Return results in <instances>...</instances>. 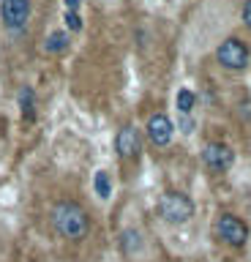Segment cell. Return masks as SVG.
I'll return each mask as SVG.
<instances>
[{
  "mask_svg": "<svg viewBox=\"0 0 251 262\" xmlns=\"http://www.w3.org/2000/svg\"><path fill=\"white\" fill-rule=\"evenodd\" d=\"M50 219H52V227L58 229L63 237H69V241H82V237H87V232H90V216H87V210L74 200L55 202L52 210H50Z\"/></svg>",
  "mask_w": 251,
  "mask_h": 262,
  "instance_id": "6da1fadb",
  "label": "cell"
},
{
  "mask_svg": "<svg viewBox=\"0 0 251 262\" xmlns=\"http://www.w3.org/2000/svg\"><path fill=\"white\" fill-rule=\"evenodd\" d=\"M158 216L167 221V224H186L194 216V202L189 194L183 191H164L158 200Z\"/></svg>",
  "mask_w": 251,
  "mask_h": 262,
  "instance_id": "7a4b0ae2",
  "label": "cell"
},
{
  "mask_svg": "<svg viewBox=\"0 0 251 262\" xmlns=\"http://www.w3.org/2000/svg\"><path fill=\"white\" fill-rule=\"evenodd\" d=\"M216 60L226 71H243L251 60V52H248L246 41H240L238 36H230V38H224L221 44H218Z\"/></svg>",
  "mask_w": 251,
  "mask_h": 262,
  "instance_id": "3957f363",
  "label": "cell"
},
{
  "mask_svg": "<svg viewBox=\"0 0 251 262\" xmlns=\"http://www.w3.org/2000/svg\"><path fill=\"white\" fill-rule=\"evenodd\" d=\"M216 235L218 241L232 246V249H243L248 241V224L240 216H235V213H221L216 219Z\"/></svg>",
  "mask_w": 251,
  "mask_h": 262,
  "instance_id": "277c9868",
  "label": "cell"
},
{
  "mask_svg": "<svg viewBox=\"0 0 251 262\" xmlns=\"http://www.w3.org/2000/svg\"><path fill=\"white\" fill-rule=\"evenodd\" d=\"M0 16L6 30L22 33L30 19V0H0Z\"/></svg>",
  "mask_w": 251,
  "mask_h": 262,
  "instance_id": "5b68a950",
  "label": "cell"
},
{
  "mask_svg": "<svg viewBox=\"0 0 251 262\" xmlns=\"http://www.w3.org/2000/svg\"><path fill=\"white\" fill-rule=\"evenodd\" d=\"M202 161H205V167L213 169V172H226V169H232V164H235V150L224 142H208L202 147Z\"/></svg>",
  "mask_w": 251,
  "mask_h": 262,
  "instance_id": "8992f818",
  "label": "cell"
},
{
  "mask_svg": "<svg viewBox=\"0 0 251 262\" xmlns=\"http://www.w3.org/2000/svg\"><path fill=\"white\" fill-rule=\"evenodd\" d=\"M175 137V123L169 120V115L164 112H156L148 118V139L156 147H167L169 142H172Z\"/></svg>",
  "mask_w": 251,
  "mask_h": 262,
  "instance_id": "52a82bcc",
  "label": "cell"
},
{
  "mask_svg": "<svg viewBox=\"0 0 251 262\" xmlns=\"http://www.w3.org/2000/svg\"><path fill=\"white\" fill-rule=\"evenodd\" d=\"M115 150L120 159H136L140 156V131L134 126H123L115 137Z\"/></svg>",
  "mask_w": 251,
  "mask_h": 262,
  "instance_id": "ba28073f",
  "label": "cell"
},
{
  "mask_svg": "<svg viewBox=\"0 0 251 262\" xmlns=\"http://www.w3.org/2000/svg\"><path fill=\"white\" fill-rule=\"evenodd\" d=\"M69 44H71V36H69V33L55 30V33H50V36H47V41H44V52H47V55H63V52L69 49Z\"/></svg>",
  "mask_w": 251,
  "mask_h": 262,
  "instance_id": "9c48e42d",
  "label": "cell"
},
{
  "mask_svg": "<svg viewBox=\"0 0 251 262\" xmlns=\"http://www.w3.org/2000/svg\"><path fill=\"white\" fill-rule=\"evenodd\" d=\"M17 101H19V112L25 115L28 120L36 118V90L30 85H22L19 93H17Z\"/></svg>",
  "mask_w": 251,
  "mask_h": 262,
  "instance_id": "30bf717a",
  "label": "cell"
},
{
  "mask_svg": "<svg viewBox=\"0 0 251 262\" xmlns=\"http://www.w3.org/2000/svg\"><path fill=\"white\" fill-rule=\"evenodd\" d=\"M120 249H123V254H136L142 249V235L136 229H123L120 232Z\"/></svg>",
  "mask_w": 251,
  "mask_h": 262,
  "instance_id": "8fae6325",
  "label": "cell"
},
{
  "mask_svg": "<svg viewBox=\"0 0 251 262\" xmlns=\"http://www.w3.org/2000/svg\"><path fill=\"white\" fill-rule=\"evenodd\" d=\"M93 191L99 194V200H109V194H112V178H109L107 169H99L93 175Z\"/></svg>",
  "mask_w": 251,
  "mask_h": 262,
  "instance_id": "7c38bea8",
  "label": "cell"
},
{
  "mask_svg": "<svg viewBox=\"0 0 251 262\" xmlns=\"http://www.w3.org/2000/svg\"><path fill=\"white\" fill-rule=\"evenodd\" d=\"M175 104H177V110H180V115H189L194 110V104H197V96H194V90L180 88L175 96Z\"/></svg>",
  "mask_w": 251,
  "mask_h": 262,
  "instance_id": "4fadbf2b",
  "label": "cell"
},
{
  "mask_svg": "<svg viewBox=\"0 0 251 262\" xmlns=\"http://www.w3.org/2000/svg\"><path fill=\"white\" fill-rule=\"evenodd\" d=\"M63 19H66V28L71 33L82 30V16H79V11H66V14H63Z\"/></svg>",
  "mask_w": 251,
  "mask_h": 262,
  "instance_id": "5bb4252c",
  "label": "cell"
},
{
  "mask_svg": "<svg viewBox=\"0 0 251 262\" xmlns=\"http://www.w3.org/2000/svg\"><path fill=\"white\" fill-rule=\"evenodd\" d=\"M243 25L251 30V0H246V3H243Z\"/></svg>",
  "mask_w": 251,
  "mask_h": 262,
  "instance_id": "9a60e30c",
  "label": "cell"
},
{
  "mask_svg": "<svg viewBox=\"0 0 251 262\" xmlns=\"http://www.w3.org/2000/svg\"><path fill=\"white\" fill-rule=\"evenodd\" d=\"M180 126H183V131H186V134H191V131H194V120L189 118V115H183V120H180Z\"/></svg>",
  "mask_w": 251,
  "mask_h": 262,
  "instance_id": "2e32d148",
  "label": "cell"
},
{
  "mask_svg": "<svg viewBox=\"0 0 251 262\" xmlns=\"http://www.w3.org/2000/svg\"><path fill=\"white\" fill-rule=\"evenodd\" d=\"M79 6H82V0H66V11H79Z\"/></svg>",
  "mask_w": 251,
  "mask_h": 262,
  "instance_id": "e0dca14e",
  "label": "cell"
}]
</instances>
